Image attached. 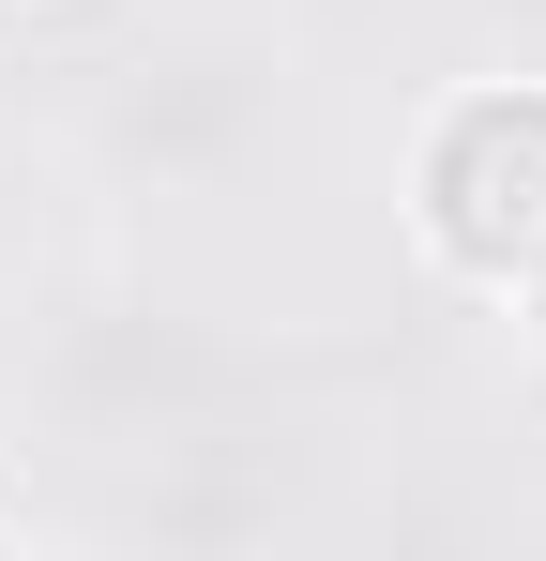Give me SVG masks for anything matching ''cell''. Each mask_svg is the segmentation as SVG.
Returning <instances> with one entry per match:
<instances>
[{
	"label": "cell",
	"mask_w": 546,
	"mask_h": 561,
	"mask_svg": "<svg viewBox=\"0 0 546 561\" xmlns=\"http://www.w3.org/2000/svg\"><path fill=\"white\" fill-rule=\"evenodd\" d=\"M410 197H425V243L455 274L516 288L546 259V92H455Z\"/></svg>",
	"instance_id": "1"
},
{
	"label": "cell",
	"mask_w": 546,
	"mask_h": 561,
	"mask_svg": "<svg viewBox=\"0 0 546 561\" xmlns=\"http://www.w3.org/2000/svg\"><path fill=\"white\" fill-rule=\"evenodd\" d=\"M516 288H532V334H546V259H532V274H516Z\"/></svg>",
	"instance_id": "2"
}]
</instances>
